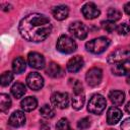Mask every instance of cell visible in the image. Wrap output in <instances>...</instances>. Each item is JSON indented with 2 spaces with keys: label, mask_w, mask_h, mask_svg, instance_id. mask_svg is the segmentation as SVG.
Wrapping results in <instances>:
<instances>
[{
  "label": "cell",
  "mask_w": 130,
  "mask_h": 130,
  "mask_svg": "<svg viewBox=\"0 0 130 130\" xmlns=\"http://www.w3.org/2000/svg\"><path fill=\"white\" fill-rule=\"evenodd\" d=\"M18 30L24 40L39 43L49 37L52 31V25L50 19L46 15L31 13L24 16L20 20L18 24Z\"/></svg>",
  "instance_id": "1"
},
{
  "label": "cell",
  "mask_w": 130,
  "mask_h": 130,
  "mask_svg": "<svg viewBox=\"0 0 130 130\" xmlns=\"http://www.w3.org/2000/svg\"><path fill=\"white\" fill-rule=\"evenodd\" d=\"M111 41L106 37H100L93 39L85 44V48L88 52L92 54H101L103 53L110 45Z\"/></svg>",
  "instance_id": "2"
},
{
  "label": "cell",
  "mask_w": 130,
  "mask_h": 130,
  "mask_svg": "<svg viewBox=\"0 0 130 130\" xmlns=\"http://www.w3.org/2000/svg\"><path fill=\"white\" fill-rule=\"evenodd\" d=\"M56 47L59 52L64 53V54H70L76 50L77 45L72 38L66 35H62L61 37H59Z\"/></svg>",
  "instance_id": "3"
},
{
  "label": "cell",
  "mask_w": 130,
  "mask_h": 130,
  "mask_svg": "<svg viewBox=\"0 0 130 130\" xmlns=\"http://www.w3.org/2000/svg\"><path fill=\"white\" fill-rule=\"evenodd\" d=\"M107 101L106 99L101 94H94L90 98L88 104H87V110L91 114H102L104 110L106 109Z\"/></svg>",
  "instance_id": "4"
},
{
  "label": "cell",
  "mask_w": 130,
  "mask_h": 130,
  "mask_svg": "<svg viewBox=\"0 0 130 130\" xmlns=\"http://www.w3.org/2000/svg\"><path fill=\"white\" fill-rule=\"evenodd\" d=\"M128 59H130V46H125L113 51L108 57V63L116 64L127 61Z\"/></svg>",
  "instance_id": "5"
},
{
  "label": "cell",
  "mask_w": 130,
  "mask_h": 130,
  "mask_svg": "<svg viewBox=\"0 0 130 130\" xmlns=\"http://www.w3.org/2000/svg\"><path fill=\"white\" fill-rule=\"evenodd\" d=\"M69 32L79 40H84L87 37L88 28L84 23L80 21H75L69 25Z\"/></svg>",
  "instance_id": "6"
},
{
  "label": "cell",
  "mask_w": 130,
  "mask_h": 130,
  "mask_svg": "<svg viewBox=\"0 0 130 130\" xmlns=\"http://www.w3.org/2000/svg\"><path fill=\"white\" fill-rule=\"evenodd\" d=\"M103 78V71L99 67H92L90 68L85 75L86 82L89 86H96L98 84L101 83Z\"/></svg>",
  "instance_id": "7"
},
{
  "label": "cell",
  "mask_w": 130,
  "mask_h": 130,
  "mask_svg": "<svg viewBox=\"0 0 130 130\" xmlns=\"http://www.w3.org/2000/svg\"><path fill=\"white\" fill-rule=\"evenodd\" d=\"M26 84L32 90H39L44 85V78L38 72H30L26 76Z\"/></svg>",
  "instance_id": "8"
},
{
  "label": "cell",
  "mask_w": 130,
  "mask_h": 130,
  "mask_svg": "<svg viewBox=\"0 0 130 130\" xmlns=\"http://www.w3.org/2000/svg\"><path fill=\"white\" fill-rule=\"evenodd\" d=\"M51 103L59 109H66L69 105V95L67 92H54L51 95Z\"/></svg>",
  "instance_id": "9"
},
{
  "label": "cell",
  "mask_w": 130,
  "mask_h": 130,
  "mask_svg": "<svg viewBox=\"0 0 130 130\" xmlns=\"http://www.w3.org/2000/svg\"><path fill=\"white\" fill-rule=\"evenodd\" d=\"M28 65L35 69H43L45 67V58L38 52H30L27 56Z\"/></svg>",
  "instance_id": "10"
},
{
  "label": "cell",
  "mask_w": 130,
  "mask_h": 130,
  "mask_svg": "<svg viewBox=\"0 0 130 130\" xmlns=\"http://www.w3.org/2000/svg\"><path fill=\"white\" fill-rule=\"evenodd\" d=\"M81 13L86 19H93L96 18L100 15V10L96 7V5L92 2H88L84 4L81 8Z\"/></svg>",
  "instance_id": "11"
},
{
  "label": "cell",
  "mask_w": 130,
  "mask_h": 130,
  "mask_svg": "<svg viewBox=\"0 0 130 130\" xmlns=\"http://www.w3.org/2000/svg\"><path fill=\"white\" fill-rule=\"evenodd\" d=\"M8 123L10 126L17 128V127H21L24 125L25 123V115L23 112L21 111H15L11 114V116L9 117Z\"/></svg>",
  "instance_id": "12"
},
{
  "label": "cell",
  "mask_w": 130,
  "mask_h": 130,
  "mask_svg": "<svg viewBox=\"0 0 130 130\" xmlns=\"http://www.w3.org/2000/svg\"><path fill=\"white\" fill-rule=\"evenodd\" d=\"M112 72L118 76L128 75L130 73V61L127 60L124 62L114 64V66L112 67Z\"/></svg>",
  "instance_id": "13"
},
{
  "label": "cell",
  "mask_w": 130,
  "mask_h": 130,
  "mask_svg": "<svg viewBox=\"0 0 130 130\" xmlns=\"http://www.w3.org/2000/svg\"><path fill=\"white\" fill-rule=\"evenodd\" d=\"M83 63H84V62H83L82 57L76 55V56L72 57V58L67 62V66H66V67H67V70H68L69 72L75 73V72L79 71V70L82 68Z\"/></svg>",
  "instance_id": "14"
},
{
  "label": "cell",
  "mask_w": 130,
  "mask_h": 130,
  "mask_svg": "<svg viewBox=\"0 0 130 130\" xmlns=\"http://www.w3.org/2000/svg\"><path fill=\"white\" fill-rule=\"evenodd\" d=\"M122 115L123 114H122L121 110H119L116 107H111L108 110V113H107V122H108V124H110V125L117 124L121 120Z\"/></svg>",
  "instance_id": "15"
},
{
  "label": "cell",
  "mask_w": 130,
  "mask_h": 130,
  "mask_svg": "<svg viewBox=\"0 0 130 130\" xmlns=\"http://www.w3.org/2000/svg\"><path fill=\"white\" fill-rule=\"evenodd\" d=\"M52 14L57 20H63L68 16L69 9L65 5H58L52 9Z\"/></svg>",
  "instance_id": "16"
},
{
  "label": "cell",
  "mask_w": 130,
  "mask_h": 130,
  "mask_svg": "<svg viewBox=\"0 0 130 130\" xmlns=\"http://www.w3.org/2000/svg\"><path fill=\"white\" fill-rule=\"evenodd\" d=\"M37 106H38V101L34 96L24 98L20 102V107L24 112H30V111L35 110L37 108Z\"/></svg>",
  "instance_id": "17"
},
{
  "label": "cell",
  "mask_w": 130,
  "mask_h": 130,
  "mask_svg": "<svg viewBox=\"0 0 130 130\" xmlns=\"http://www.w3.org/2000/svg\"><path fill=\"white\" fill-rule=\"evenodd\" d=\"M47 74L53 78H59L63 75V69L55 62H51L47 68Z\"/></svg>",
  "instance_id": "18"
},
{
  "label": "cell",
  "mask_w": 130,
  "mask_h": 130,
  "mask_svg": "<svg viewBox=\"0 0 130 130\" xmlns=\"http://www.w3.org/2000/svg\"><path fill=\"white\" fill-rule=\"evenodd\" d=\"M26 91L25 85L21 82H15L11 87V93L15 99H20L24 95Z\"/></svg>",
  "instance_id": "19"
},
{
  "label": "cell",
  "mask_w": 130,
  "mask_h": 130,
  "mask_svg": "<svg viewBox=\"0 0 130 130\" xmlns=\"http://www.w3.org/2000/svg\"><path fill=\"white\" fill-rule=\"evenodd\" d=\"M110 101L115 105V106H120L123 104L124 100H125V94L123 91L120 90H113L110 92L109 94Z\"/></svg>",
  "instance_id": "20"
},
{
  "label": "cell",
  "mask_w": 130,
  "mask_h": 130,
  "mask_svg": "<svg viewBox=\"0 0 130 130\" xmlns=\"http://www.w3.org/2000/svg\"><path fill=\"white\" fill-rule=\"evenodd\" d=\"M25 67H26V64L22 57H16L12 62V69L14 73H18V74L22 73L25 70Z\"/></svg>",
  "instance_id": "21"
},
{
  "label": "cell",
  "mask_w": 130,
  "mask_h": 130,
  "mask_svg": "<svg viewBox=\"0 0 130 130\" xmlns=\"http://www.w3.org/2000/svg\"><path fill=\"white\" fill-rule=\"evenodd\" d=\"M85 98H84V93H73V98H72V108L75 110H80L83 107Z\"/></svg>",
  "instance_id": "22"
},
{
  "label": "cell",
  "mask_w": 130,
  "mask_h": 130,
  "mask_svg": "<svg viewBox=\"0 0 130 130\" xmlns=\"http://www.w3.org/2000/svg\"><path fill=\"white\" fill-rule=\"evenodd\" d=\"M11 107V100L8 94L1 93L0 94V110L1 112H6L10 109Z\"/></svg>",
  "instance_id": "23"
},
{
  "label": "cell",
  "mask_w": 130,
  "mask_h": 130,
  "mask_svg": "<svg viewBox=\"0 0 130 130\" xmlns=\"http://www.w3.org/2000/svg\"><path fill=\"white\" fill-rule=\"evenodd\" d=\"M40 114L46 119H51L55 116V110L49 105H44L40 109Z\"/></svg>",
  "instance_id": "24"
},
{
  "label": "cell",
  "mask_w": 130,
  "mask_h": 130,
  "mask_svg": "<svg viewBox=\"0 0 130 130\" xmlns=\"http://www.w3.org/2000/svg\"><path fill=\"white\" fill-rule=\"evenodd\" d=\"M12 79H13V73H12V72H10V71H5V72H3V73L1 74V78H0V80H1V85H2V86L8 85V84L12 81Z\"/></svg>",
  "instance_id": "25"
},
{
  "label": "cell",
  "mask_w": 130,
  "mask_h": 130,
  "mask_svg": "<svg viewBox=\"0 0 130 130\" xmlns=\"http://www.w3.org/2000/svg\"><path fill=\"white\" fill-rule=\"evenodd\" d=\"M121 16H122L121 11L118 10L117 8H110L108 10V18L111 21H116V20L120 19Z\"/></svg>",
  "instance_id": "26"
},
{
  "label": "cell",
  "mask_w": 130,
  "mask_h": 130,
  "mask_svg": "<svg viewBox=\"0 0 130 130\" xmlns=\"http://www.w3.org/2000/svg\"><path fill=\"white\" fill-rule=\"evenodd\" d=\"M102 27L104 30H106L107 32H113L114 30H116L117 26L115 24L114 21H111V20H105V21H102Z\"/></svg>",
  "instance_id": "27"
},
{
  "label": "cell",
  "mask_w": 130,
  "mask_h": 130,
  "mask_svg": "<svg viewBox=\"0 0 130 130\" xmlns=\"http://www.w3.org/2000/svg\"><path fill=\"white\" fill-rule=\"evenodd\" d=\"M116 30H117V32H118L119 35L126 36V35H128V34L130 32V26H129L127 23H121V24H119V25L117 26Z\"/></svg>",
  "instance_id": "28"
},
{
  "label": "cell",
  "mask_w": 130,
  "mask_h": 130,
  "mask_svg": "<svg viewBox=\"0 0 130 130\" xmlns=\"http://www.w3.org/2000/svg\"><path fill=\"white\" fill-rule=\"evenodd\" d=\"M56 129L57 130H69V122H68V120L65 119V118L60 119L56 124Z\"/></svg>",
  "instance_id": "29"
},
{
  "label": "cell",
  "mask_w": 130,
  "mask_h": 130,
  "mask_svg": "<svg viewBox=\"0 0 130 130\" xmlns=\"http://www.w3.org/2000/svg\"><path fill=\"white\" fill-rule=\"evenodd\" d=\"M90 126V120L88 118H82L77 122V127L81 130H85Z\"/></svg>",
  "instance_id": "30"
},
{
  "label": "cell",
  "mask_w": 130,
  "mask_h": 130,
  "mask_svg": "<svg viewBox=\"0 0 130 130\" xmlns=\"http://www.w3.org/2000/svg\"><path fill=\"white\" fill-rule=\"evenodd\" d=\"M81 92H83V86L80 81L75 80L73 84V93H81Z\"/></svg>",
  "instance_id": "31"
},
{
  "label": "cell",
  "mask_w": 130,
  "mask_h": 130,
  "mask_svg": "<svg viewBox=\"0 0 130 130\" xmlns=\"http://www.w3.org/2000/svg\"><path fill=\"white\" fill-rule=\"evenodd\" d=\"M121 129L122 130H130V118H127L122 122Z\"/></svg>",
  "instance_id": "32"
},
{
  "label": "cell",
  "mask_w": 130,
  "mask_h": 130,
  "mask_svg": "<svg viewBox=\"0 0 130 130\" xmlns=\"http://www.w3.org/2000/svg\"><path fill=\"white\" fill-rule=\"evenodd\" d=\"M124 11L126 14L130 15V2H127L125 5H124Z\"/></svg>",
  "instance_id": "33"
},
{
  "label": "cell",
  "mask_w": 130,
  "mask_h": 130,
  "mask_svg": "<svg viewBox=\"0 0 130 130\" xmlns=\"http://www.w3.org/2000/svg\"><path fill=\"white\" fill-rule=\"evenodd\" d=\"M125 110H126V112H127V113H129V114H130V102H128V103H127V105L125 106Z\"/></svg>",
  "instance_id": "34"
},
{
  "label": "cell",
  "mask_w": 130,
  "mask_h": 130,
  "mask_svg": "<svg viewBox=\"0 0 130 130\" xmlns=\"http://www.w3.org/2000/svg\"><path fill=\"white\" fill-rule=\"evenodd\" d=\"M126 80H127V82H128V83H130V73L127 75V79H126Z\"/></svg>",
  "instance_id": "35"
},
{
  "label": "cell",
  "mask_w": 130,
  "mask_h": 130,
  "mask_svg": "<svg viewBox=\"0 0 130 130\" xmlns=\"http://www.w3.org/2000/svg\"><path fill=\"white\" fill-rule=\"evenodd\" d=\"M109 130H115V129H109Z\"/></svg>",
  "instance_id": "36"
},
{
  "label": "cell",
  "mask_w": 130,
  "mask_h": 130,
  "mask_svg": "<svg viewBox=\"0 0 130 130\" xmlns=\"http://www.w3.org/2000/svg\"><path fill=\"white\" fill-rule=\"evenodd\" d=\"M69 130H71V129H69Z\"/></svg>",
  "instance_id": "37"
}]
</instances>
